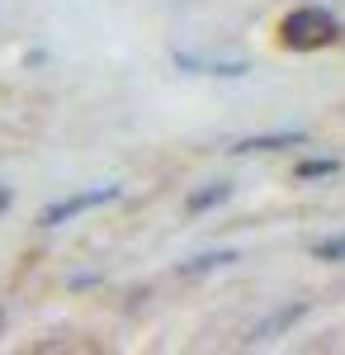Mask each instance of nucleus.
Returning <instances> with one entry per match:
<instances>
[{
	"instance_id": "nucleus-1",
	"label": "nucleus",
	"mask_w": 345,
	"mask_h": 355,
	"mask_svg": "<svg viewBox=\"0 0 345 355\" xmlns=\"http://www.w3.org/2000/svg\"><path fill=\"white\" fill-rule=\"evenodd\" d=\"M341 38H345V24L326 5H298L279 19V43L293 48V53H317V48H331Z\"/></svg>"
},
{
	"instance_id": "nucleus-2",
	"label": "nucleus",
	"mask_w": 345,
	"mask_h": 355,
	"mask_svg": "<svg viewBox=\"0 0 345 355\" xmlns=\"http://www.w3.org/2000/svg\"><path fill=\"white\" fill-rule=\"evenodd\" d=\"M118 199V185H95V190H80V194H67V199H57L43 209V227H62L67 218H76V214H90V209H100V204H114Z\"/></svg>"
},
{
	"instance_id": "nucleus-3",
	"label": "nucleus",
	"mask_w": 345,
	"mask_h": 355,
	"mask_svg": "<svg viewBox=\"0 0 345 355\" xmlns=\"http://www.w3.org/2000/svg\"><path fill=\"white\" fill-rule=\"evenodd\" d=\"M303 313H308V303H303V299H298V303H284L279 313H269L265 322H256V327H251L246 346H265V341H274V336H284V331H289Z\"/></svg>"
},
{
	"instance_id": "nucleus-4",
	"label": "nucleus",
	"mask_w": 345,
	"mask_h": 355,
	"mask_svg": "<svg viewBox=\"0 0 345 355\" xmlns=\"http://www.w3.org/2000/svg\"><path fill=\"white\" fill-rule=\"evenodd\" d=\"M284 147H308V133H265L232 142V157H256V152H284Z\"/></svg>"
},
{
	"instance_id": "nucleus-5",
	"label": "nucleus",
	"mask_w": 345,
	"mask_h": 355,
	"mask_svg": "<svg viewBox=\"0 0 345 355\" xmlns=\"http://www.w3.org/2000/svg\"><path fill=\"white\" fill-rule=\"evenodd\" d=\"M237 261V251H204V256H194L180 266V275H209V270H222V266H232Z\"/></svg>"
},
{
	"instance_id": "nucleus-6",
	"label": "nucleus",
	"mask_w": 345,
	"mask_h": 355,
	"mask_svg": "<svg viewBox=\"0 0 345 355\" xmlns=\"http://www.w3.org/2000/svg\"><path fill=\"white\" fill-rule=\"evenodd\" d=\"M227 194H232V185H227V180H213L209 190L189 194V214H204V209H213V204H222Z\"/></svg>"
},
{
	"instance_id": "nucleus-7",
	"label": "nucleus",
	"mask_w": 345,
	"mask_h": 355,
	"mask_svg": "<svg viewBox=\"0 0 345 355\" xmlns=\"http://www.w3.org/2000/svg\"><path fill=\"white\" fill-rule=\"evenodd\" d=\"M312 261H326V266L345 261V232H336V237H321V242H312Z\"/></svg>"
},
{
	"instance_id": "nucleus-8",
	"label": "nucleus",
	"mask_w": 345,
	"mask_h": 355,
	"mask_svg": "<svg viewBox=\"0 0 345 355\" xmlns=\"http://www.w3.org/2000/svg\"><path fill=\"white\" fill-rule=\"evenodd\" d=\"M336 171H341V162L321 157V162H298V171H293V175H298V180L308 185V180H326V175H336Z\"/></svg>"
}]
</instances>
